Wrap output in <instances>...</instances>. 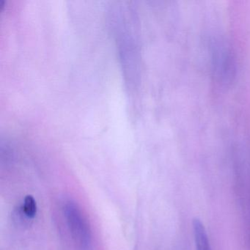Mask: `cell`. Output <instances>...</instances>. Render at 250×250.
<instances>
[{
	"label": "cell",
	"instance_id": "2",
	"mask_svg": "<svg viewBox=\"0 0 250 250\" xmlns=\"http://www.w3.org/2000/svg\"><path fill=\"white\" fill-rule=\"evenodd\" d=\"M24 212L29 218H34L37 212V206L34 197L32 195L26 196L24 201Z\"/></svg>",
	"mask_w": 250,
	"mask_h": 250
},
{
	"label": "cell",
	"instance_id": "1",
	"mask_svg": "<svg viewBox=\"0 0 250 250\" xmlns=\"http://www.w3.org/2000/svg\"><path fill=\"white\" fill-rule=\"evenodd\" d=\"M196 250H211L208 237L203 223L198 219H194L192 222Z\"/></svg>",
	"mask_w": 250,
	"mask_h": 250
}]
</instances>
